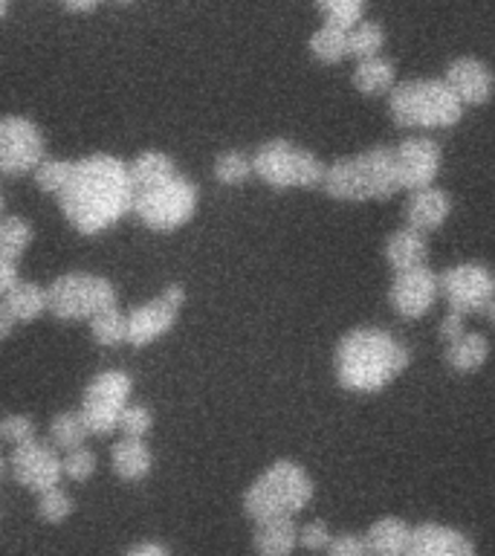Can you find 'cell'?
Here are the masks:
<instances>
[{
	"mask_svg": "<svg viewBox=\"0 0 495 556\" xmlns=\"http://www.w3.org/2000/svg\"><path fill=\"white\" fill-rule=\"evenodd\" d=\"M452 212V203H449V194L441 189H420V191H411V198L406 203V220L411 229L417 232H432L437 226L446 224V217Z\"/></svg>",
	"mask_w": 495,
	"mask_h": 556,
	"instance_id": "ac0fdd59",
	"label": "cell"
},
{
	"mask_svg": "<svg viewBox=\"0 0 495 556\" xmlns=\"http://www.w3.org/2000/svg\"><path fill=\"white\" fill-rule=\"evenodd\" d=\"M328 556H371L368 554V542L365 536H354V533H342L333 536L328 547Z\"/></svg>",
	"mask_w": 495,
	"mask_h": 556,
	"instance_id": "ab89813d",
	"label": "cell"
},
{
	"mask_svg": "<svg viewBox=\"0 0 495 556\" xmlns=\"http://www.w3.org/2000/svg\"><path fill=\"white\" fill-rule=\"evenodd\" d=\"M90 333L104 348L128 342V316L119 307H107V311H102L99 316L90 319Z\"/></svg>",
	"mask_w": 495,
	"mask_h": 556,
	"instance_id": "f1b7e54d",
	"label": "cell"
},
{
	"mask_svg": "<svg viewBox=\"0 0 495 556\" xmlns=\"http://www.w3.org/2000/svg\"><path fill=\"white\" fill-rule=\"evenodd\" d=\"M406 556H475V545L460 530L426 521L415 528V539Z\"/></svg>",
	"mask_w": 495,
	"mask_h": 556,
	"instance_id": "e0dca14e",
	"label": "cell"
},
{
	"mask_svg": "<svg viewBox=\"0 0 495 556\" xmlns=\"http://www.w3.org/2000/svg\"><path fill=\"white\" fill-rule=\"evenodd\" d=\"M198 212V186L186 177L156 186V189L139 191L134 203V215L154 232H174L194 217Z\"/></svg>",
	"mask_w": 495,
	"mask_h": 556,
	"instance_id": "ba28073f",
	"label": "cell"
},
{
	"mask_svg": "<svg viewBox=\"0 0 495 556\" xmlns=\"http://www.w3.org/2000/svg\"><path fill=\"white\" fill-rule=\"evenodd\" d=\"M299 530L293 519H269L261 521L255 536H252V547L261 556H293V551L302 545Z\"/></svg>",
	"mask_w": 495,
	"mask_h": 556,
	"instance_id": "ffe728a7",
	"label": "cell"
},
{
	"mask_svg": "<svg viewBox=\"0 0 495 556\" xmlns=\"http://www.w3.org/2000/svg\"><path fill=\"white\" fill-rule=\"evenodd\" d=\"M35 424L33 417L26 415H7L3 417V424H0V434H3V441L12 443V450L15 446H26V443H35Z\"/></svg>",
	"mask_w": 495,
	"mask_h": 556,
	"instance_id": "d590c367",
	"label": "cell"
},
{
	"mask_svg": "<svg viewBox=\"0 0 495 556\" xmlns=\"http://www.w3.org/2000/svg\"><path fill=\"white\" fill-rule=\"evenodd\" d=\"M385 43V33L377 21H359V24L351 29V55H356L359 61L377 59Z\"/></svg>",
	"mask_w": 495,
	"mask_h": 556,
	"instance_id": "1f68e13d",
	"label": "cell"
},
{
	"mask_svg": "<svg viewBox=\"0 0 495 556\" xmlns=\"http://www.w3.org/2000/svg\"><path fill=\"white\" fill-rule=\"evenodd\" d=\"M96 472V455L87 446H78V450H69L64 455V476L69 481H87V478Z\"/></svg>",
	"mask_w": 495,
	"mask_h": 556,
	"instance_id": "8d00e7d4",
	"label": "cell"
},
{
	"mask_svg": "<svg viewBox=\"0 0 495 556\" xmlns=\"http://www.w3.org/2000/svg\"><path fill=\"white\" fill-rule=\"evenodd\" d=\"M299 539H302V547H307V551H328L330 542H333L325 521H307V525H302Z\"/></svg>",
	"mask_w": 495,
	"mask_h": 556,
	"instance_id": "f35d334b",
	"label": "cell"
},
{
	"mask_svg": "<svg viewBox=\"0 0 495 556\" xmlns=\"http://www.w3.org/2000/svg\"><path fill=\"white\" fill-rule=\"evenodd\" d=\"M0 12L7 15V12H9V0H0Z\"/></svg>",
	"mask_w": 495,
	"mask_h": 556,
	"instance_id": "bcb514c9",
	"label": "cell"
},
{
	"mask_svg": "<svg viewBox=\"0 0 495 556\" xmlns=\"http://www.w3.org/2000/svg\"><path fill=\"white\" fill-rule=\"evenodd\" d=\"M0 307L12 313L15 321H35L43 311H50V290L33 281H21L12 293L3 295Z\"/></svg>",
	"mask_w": 495,
	"mask_h": 556,
	"instance_id": "cb8c5ba5",
	"label": "cell"
},
{
	"mask_svg": "<svg viewBox=\"0 0 495 556\" xmlns=\"http://www.w3.org/2000/svg\"><path fill=\"white\" fill-rule=\"evenodd\" d=\"M125 556H172L165 551L163 545H156V542H142V545H134Z\"/></svg>",
	"mask_w": 495,
	"mask_h": 556,
	"instance_id": "7bdbcfd3",
	"label": "cell"
},
{
	"mask_svg": "<svg viewBox=\"0 0 495 556\" xmlns=\"http://www.w3.org/2000/svg\"><path fill=\"white\" fill-rule=\"evenodd\" d=\"M50 311L64 321L93 319L107 307H116V287L93 273H67L50 287Z\"/></svg>",
	"mask_w": 495,
	"mask_h": 556,
	"instance_id": "52a82bcc",
	"label": "cell"
},
{
	"mask_svg": "<svg viewBox=\"0 0 495 556\" xmlns=\"http://www.w3.org/2000/svg\"><path fill=\"white\" fill-rule=\"evenodd\" d=\"M134 380L125 371H102L85 389L81 415L93 434H113L119 429L122 415L128 408Z\"/></svg>",
	"mask_w": 495,
	"mask_h": 556,
	"instance_id": "9c48e42d",
	"label": "cell"
},
{
	"mask_svg": "<svg viewBox=\"0 0 495 556\" xmlns=\"http://www.w3.org/2000/svg\"><path fill=\"white\" fill-rule=\"evenodd\" d=\"M394 81H397V67H394V61L382 59V55L359 61L354 70V87L363 96L391 93L397 87Z\"/></svg>",
	"mask_w": 495,
	"mask_h": 556,
	"instance_id": "d4e9b609",
	"label": "cell"
},
{
	"mask_svg": "<svg viewBox=\"0 0 495 556\" xmlns=\"http://www.w3.org/2000/svg\"><path fill=\"white\" fill-rule=\"evenodd\" d=\"M113 472L125 481H139V478L148 476V469L154 464L151 458V450L145 446L142 438H122L116 441V446L111 450Z\"/></svg>",
	"mask_w": 495,
	"mask_h": 556,
	"instance_id": "7402d4cb",
	"label": "cell"
},
{
	"mask_svg": "<svg viewBox=\"0 0 495 556\" xmlns=\"http://www.w3.org/2000/svg\"><path fill=\"white\" fill-rule=\"evenodd\" d=\"M9 472L17 484L41 495L52 486H59L61 476H64V458H59L55 450L43 446V443H26V446H15L9 455Z\"/></svg>",
	"mask_w": 495,
	"mask_h": 556,
	"instance_id": "5bb4252c",
	"label": "cell"
},
{
	"mask_svg": "<svg viewBox=\"0 0 495 556\" xmlns=\"http://www.w3.org/2000/svg\"><path fill=\"white\" fill-rule=\"evenodd\" d=\"M411 539H415V528H408L406 521L394 516H382L365 533L371 556H406Z\"/></svg>",
	"mask_w": 495,
	"mask_h": 556,
	"instance_id": "d6986e66",
	"label": "cell"
},
{
	"mask_svg": "<svg viewBox=\"0 0 495 556\" xmlns=\"http://www.w3.org/2000/svg\"><path fill=\"white\" fill-rule=\"evenodd\" d=\"M389 111L399 128H452L464 116V102L446 78H411L391 90Z\"/></svg>",
	"mask_w": 495,
	"mask_h": 556,
	"instance_id": "277c9868",
	"label": "cell"
},
{
	"mask_svg": "<svg viewBox=\"0 0 495 556\" xmlns=\"http://www.w3.org/2000/svg\"><path fill=\"white\" fill-rule=\"evenodd\" d=\"M128 168L137 194L139 191L156 189V186H163V182L177 177L174 160L168 154H163V151H145V154H139L134 163H128Z\"/></svg>",
	"mask_w": 495,
	"mask_h": 556,
	"instance_id": "603a6c76",
	"label": "cell"
},
{
	"mask_svg": "<svg viewBox=\"0 0 495 556\" xmlns=\"http://www.w3.org/2000/svg\"><path fill=\"white\" fill-rule=\"evenodd\" d=\"M116 3H134V0H116Z\"/></svg>",
	"mask_w": 495,
	"mask_h": 556,
	"instance_id": "7dc6e473",
	"label": "cell"
},
{
	"mask_svg": "<svg viewBox=\"0 0 495 556\" xmlns=\"http://www.w3.org/2000/svg\"><path fill=\"white\" fill-rule=\"evenodd\" d=\"M255 174L272 189H316L325 186L328 165L287 139H269L252 156Z\"/></svg>",
	"mask_w": 495,
	"mask_h": 556,
	"instance_id": "8992f818",
	"label": "cell"
},
{
	"mask_svg": "<svg viewBox=\"0 0 495 556\" xmlns=\"http://www.w3.org/2000/svg\"><path fill=\"white\" fill-rule=\"evenodd\" d=\"M394 154H397V172H399L403 189L420 191L434 186L443 163L441 146H437L434 139L429 137L403 139V142L394 148Z\"/></svg>",
	"mask_w": 495,
	"mask_h": 556,
	"instance_id": "9a60e30c",
	"label": "cell"
},
{
	"mask_svg": "<svg viewBox=\"0 0 495 556\" xmlns=\"http://www.w3.org/2000/svg\"><path fill=\"white\" fill-rule=\"evenodd\" d=\"M441 293V276L423 264V267L394 273V281H391L389 290V304L403 319H420V316L432 311Z\"/></svg>",
	"mask_w": 495,
	"mask_h": 556,
	"instance_id": "4fadbf2b",
	"label": "cell"
},
{
	"mask_svg": "<svg viewBox=\"0 0 495 556\" xmlns=\"http://www.w3.org/2000/svg\"><path fill=\"white\" fill-rule=\"evenodd\" d=\"M151 426H154V417H151L145 406H128L125 415H122L119 429L125 438H145L151 432Z\"/></svg>",
	"mask_w": 495,
	"mask_h": 556,
	"instance_id": "74e56055",
	"label": "cell"
},
{
	"mask_svg": "<svg viewBox=\"0 0 495 556\" xmlns=\"http://www.w3.org/2000/svg\"><path fill=\"white\" fill-rule=\"evenodd\" d=\"M385 261H389L394 273L423 267L426 264L423 232H417V229H411V226L397 229V232L389 238V243H385Z\"/></svg>",
	"mask_w": 495,
	"mask_h": 556,
	"instance_id": "44dd1931",
	"label": "cell"
},
{
	"mask_svg": "<svg viewBox=\"0 0 495 556\" xmlns=\"http://www.w3.org/2000/svg\"><path fill=\"white\" fill-rule=\"evenodd\" d=\"M486 356H490V342L478 330H467L464 337H458L455 342L446 345V363L460 374L478 371L486 363Z\"/></svg>",
	"mask_w": 495,
	"mask_h": 556,
	"instance_id": "484cf974",
	"label": "cell"
},
{
	"mask_svg": "<svg viewBox=\"0 0 495 556\" xmlns=\"http://www.w3.org/2000/svg\"><path fill=\"white\" fill-rule=\"evenodd\" d=\"M316 7L325 15V21L354 29L363 21L365 0H316Z\"/></svg>",
	"mask_w": 495,
	"mask_h": 556,
	"instance_id": "836d02e7",
	"label": "cell"
},
{
	"mask_svg": "<svg viewBox=\"0 0 495 556\" xmlns=\"http://www.w3.org/2000/svg\"><path fill=\"white\" fill-rule=\"evenodd\" d=\"M486 319H490V321H493V325H495V299H493V304L486 307Z\"/></svg>",
	"mask_w": 495,
	"mask_h": 556,
	"instance_id": "f6af8a7d",
	"label": "cell"
},
{
	"mask_svg": "<svg viewBox=\"0 0 495 556\" xmlns=\"http://www.w3.org/2000/svg\"><path fill=\"white\" fill-rule=\"evenodd\" d=\"M255 174V163L252 156L241 154V151H226L215 160V177L224 186H241Z\"/></svg>",
	"mask_w": 495,
	"mask_h": 556,
	"instance_id": "d6a6232c",
	"label": "cell"
},
{
	"mask_svg": "<svg viewBox=\"0 0 495 556\" xmlns=\"http://www.w3.org/2000/svg\"><path fill=\"white\" fill-rule=\"evenodd\" d=\"M313 498V481L293 460H276L243 493V510L250 519H293Z\"/></svg>",
	"mask_w": 495,
	"mask_h": 556,
	"instance_id": "5b68a950",
	"label": "cell"
},
{
	"mask_svg": "<svg viewBox=\"0 0 495 556\" xmlns=\"http://www.w3.org/2000/svg\"><path fill=\"white\" fill-rule=\"evenodd\" d=\"M61 212L81 235H99L134 212L137 189L119 156L90 154L76 160L69 186L59 194Z\"/></svg>",
	"mask_w": 495,
	"mask_h": 556,
	"instance_id": "6da1fadb",
	"label": "cell"
},
{
	"mask_svg": "<svg viewBox=\"0 0 495 556\" xmlns=\"http://www.w3.org/2000/svg\"><path fill=\"white\" fill-rule=\"evenodd\" d=\"M443 295L455 313H486L495 299V276L484 264H458L441 276Z\"/></svg>",
	"mask_w": 495,
	"mask_h": 556,
	"instance_id": "8fae6325",
	"label": "cell"
},
{
	"mask_svg": "<svg viewBox=\"0 0 495 556\" xmlns=\"http://www.w3.org/2000/svg\"><path fill=\"white\" fill-rule=\"evenodd\" d=\"M73 172H76V163L47 156V160L38 165V172H35V182H38V189L47 191V194H61V191L69 186V180H73Z\"/></svg>",
	"mask_w": 495,
	"mask_h": 556,
	"instance_id": "4dcf8cb0",
	"label": "cell"
},
{
	"mask_svg": "<svg viewBox=\"0 0 495 556\" xmlns=\"http://www.w3.org/2000/svg\"><path fill=\"white\" fill-rule=\"evenodd\" d=\"M411 363L408 348L389 330L356 328L339 339L337 377L342 389L373 394L394 382Z\"/></svg>",
	"mask_w": 495,
	"mask_h": 556,
	"instance_id": "7a4b0ae2",
	"label": "cell"
},
{
	"mask_svg": "<svg viewBox=\"0 0 495 556\" xmlns=\"http://www.w3.org/2000/svg\"><path fill=\"white\" fill-rule=\"evenodd\" d=\"M17 285H21V278H17V261L0 258V293H12Z\"/></svg>",
	"mask_w": 495,
	"mask_h": 556,
	"instance_id": "b9f144b4",
	"label": "cell"
},
{
	"mask_svg": "<svg viewBox=\"0 0 495 556\" xmlns=\"http://www.w3.org/2000/svg\"><path fill=\"white\" fill-rule=\"evenodd\" d=\"M102 0H61V7L67 12H93Z\"/></svg>",
	"mask_w": 495,
	"mask_h": 556,
	"instance_id": "ee69618b",
	"label": "cell"
},
{
	"mask_svg": "<svg viewBox=\"0 0 495 556\" xmlns=\"http://www.w3.org/2000/svg\"><path fill=\"white\" fill-rule=\"evenodd\" d=\"M29 243H33V226L26 224L24 217L0 220V258L21 261Z\"/></svg>",
	"mask_w": 495,
	"mask_h": 556,
	"instance_id": "f546056e",
	"label": "cell"
},
{
	"mask_svg": "<svg viewBox=\"0 0 495 556\" xmlns=\"http://www.w3.org/2000/svg\"><path fill=\"white\" fill-rule=\"evenodd\" d=\"M90 434L93 432H90V426H87L81 412H61V415H55V420H52L50 426L52 443L64 452L85 446V441L90 438Z\"/></svg>",
	"mask_w": 495,
	"mask_h": 556,
	"instance_id": "83f0119b",
	"label": "cell"
},
{
	"mask_svg": "<svg viewBox=\"0 0 495 556\" xmlns=\"http://www.w3.org/2000/svg\"><path fill=\"white\" fill-rule=\"evenodd\" d=\"M47 160L41 128L26 116H7L0 122V168L7 174L38 172Z\"/></svg>",
	"mask_w": 495,
	"mask_h": 556,
	"instance_id": "30bf717a",
	"label": "cell"
},
{
	"mask_svg": "<svg viewBox=\"0 0 495 556\" xmlns=\"http://www.w3.org/2000/svg\"><path fill=\"white\" fill-rule=\"evenodd\" d=\"M310 52L313 59L321 61V64H339L345 55H351V29L325 21L310 35Z\"/></svg>",
	"mask_w": 495,
	"mask_h": 556,
	"instance_id": "4316f807",
	"label": "cell"
},
{
	"mask_svg": "<svg viewBox=\"0 0 495 556\" xmlns=\"http://www.w3.org/2000/svg\"><path fill=\"white\" fill-rule=\"evenodd\" d=\"M186 304V290L180 285H168L163 293L151 299L142 307H134L128 313V342L134 348H145L165 337L174 328V321L180 316Z\"/></svg>",
	"mask_w": 495,
	"mask_h": 556,
	"instance_id": "7c38bea8",
	"label": "cell"
},
{
	"mask_svg": "<svg viewBox=\"0 0 495 556\" xmlns=\"http://www.w3.org/2000/svg\"><path fill=\"white\" fill-rule=\"evenodd\" d=\"M464 313H455V311H446V316L441 319V328H437V337L449 345V342H455L458 337H464L467 333V328H464Z\"/></svg>",
	"mask_w": 495,
	"mask_h": 556,
	"instance_id": "60d3db41",
	"label": "cell"
},
{
	"mask_svg": "<svg viewBox=\"0 0 495 556\" xmlns=\"http://www.w3.org/2000/svg\"><path fill=\"white\" fill-rule=\"evenodd\" d=\"M446 81H449V87L458 93L464 104H484L495 93L493 70L486 67L481 59H472V55L452 61L446 67Z\"/></svg>",
	"mask_w": 495,
	"mask_h": 556,
	"instance_id": "2e32d148",
	"label": "cell"
},
{
	"mask_svg": "<svg viewBox=\"0 0 495 556\" xmlns=\"http://www.w3.org/2000/svg\"><path fill=\"white\" fill-rule=\"evenodd\" d=\"M73 513V498L61 486H52L47 493L38 495V519L47 525H59Z\"/></svg>",
	"mask_w": 495,
	"mask_h": 556,
	"instance_id": "e575fe53",
	"label": "cell"
},
{
	"mask_svg": "<svg viewBox=\"0 0 495 556\" xmlns=\"http://www.w3.org/2000/svg\"><path fill=\"white\" fill-rule=\"evenodd\" d=\"M330 198L337 200H389L397 191H403L397 172V154L394 148H371L363 154L342 156L333 165H328L325 186Z\"/></svg>",
	"mask_w": 495,
	"mask_h": 556,
	"instance_id": "3957f363",
	"label": "cell"
}]
</instances>
